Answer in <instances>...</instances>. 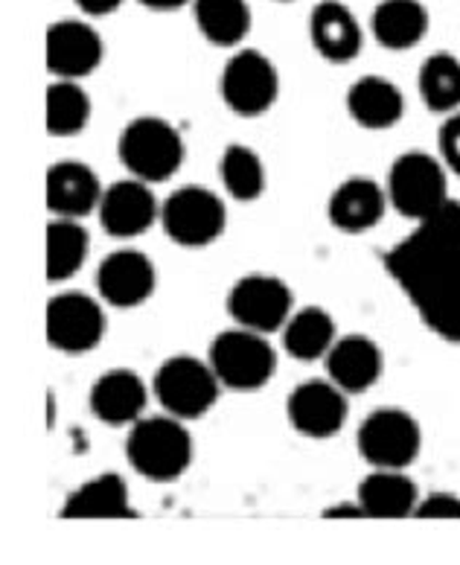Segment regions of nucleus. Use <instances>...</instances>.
I'll return each instance as SVG.
<instances>
[{
	"label": "nucleus",
	"instance_id": "1",
	"mask_svg": "<svg viewBox=\"0 0 460 565\" xmlns=\"http://www.w3.org/2000/svg\"><path fill=\"white\" fill-rule=\"evenodd\" d=\"M396 286L428 330L460 341V202L417 222L411 236L385 254Z\"/></svg>",
	"mask_w": 460,
	"mask_h": 565
},
{
	"label": "nucleus",
	"instance_id": "2",
	"mask_svg": "<svg viewBox=\"0 0 460 565\" xmlns=\"http://www.w3.org/2000/svg\"><path fill=\"white\" fill-rule=\"evenodd\" d=\"M131 467L149 481H172L190 467L193 440L178 417H146L135 423L129 435Z\"/></svg>",
	"mask_w": 460,
	"mask_h": 565
},
{
	"label": "nucleus",
	"instance_id": "3",
	"mask_svg": "<svg viewBox=\"0 0 460 565\" xmlns=\"http://www.w3.org/2000/svg\"><path fill=\"white\" fill-rule=\"evenodd\" d=\"M120 161L146 184L167 181L184 161V143L172 122L161 117H138L122 129Z\"/></svg>",
	"mask_w": 460,
	"mask_h": 565
},
{
	"label": "nucleus",
	"instance_id": "4",
	"mask_svg": "<svg viewBox=\"0 0 460 565\" xmlns=\"http://www.w3.org/2000/svg\"><path fill=\"white\" fill-rule=\"evenodd\" d=\"M388 202L405 218L422 222L452 202L446 193L443 161L428 152H405L388 175Z\"/></svg>",
	"mask_w": 460,
	"mask_h": 565
},
{
	"label": "nucleus",
	"instance_id": "5",
	"mask_svg": "<svg viewBox=\"0 0 460 565\" xmlns=\"http://www.w3.org/2000/svg\"><path fill=\"white\" fill-rule=\"evenodd\" d=\"M211 367L222 385L234 391L263 388L275 376L277 355L263 332L227 330L216 335L211 348Z\"/></svg>",
	"mask_w": 460,
	"mask_h": 565
},
{
	"label": "nucleus",
	"instance_id": "6",
	"mask_svg": "<svg viewBox=\"0 0 460 565\" xmlns=\"http://www.w3.org/2000/svg\"><path fill=\"white\" fill-rule=\"evenodd\" d=\"M218 385L222 382L213 373L211 362L204 364L193 355H175L154 373V394L178 420H190V417H202L211 412L218 396Z\"/></svg>",
	"mask_w": 460,
	"mask_h": 565
},
{
	"label": "nucleus",
	"instance_id": "7",
	"mask_svg": "<svg viewBox=\"0 0 460 565\" xmlns=\"http://www.w3.org/2000/svg\"><path fill=\"white\" fill-rule=\"evenodd\" d=\"M163 231L172 243L199 248L213 243L225 227V204L204 186H181L161 207Z\"/></svg>",
	"mask_w": 460,
	"mask_h": 565
},
{
	"label": "nucleus",
	"instance_id": "8",
	"mask_svg": "<svg viewBox=\"0 0 460 565\" xmlns=\"http://www.w3.org/2000/svg\"><path fill=\"white\" fill-rule=\"evenodd\" d=\"M420 426L403 408H379L359 428V452L376 469H403L420 452Z\"/></svg>",
	"mask_w": 460,
	"mask_h": 565
},
{
	"label": "nucleus",
	"instance_id": "9",
	"mask_svg": "<svg viewBox=\"0 0 460 565\" xmlns=\"http://www.w3.org/2000/svg\"><path fill=\"white\" fill-rule=\"evenodd\" d=\"M280 79L275 62L257 50H239L222 71V99L243 117H257L275 106Z\"/></svg>",
	"mask_w": 460,
	"mask_h": 565
},
{
	"label": "nucleus",
	"instance_id": "10",
	"mask_svg": "<svg viewBox=\"0 0 460 565\" xmlns=\"http://www.w3.org/2000/svg\"><path fill=\"white\" fill-rule=\"evenodd\" d=\"M291 289L280 277L250 275L227 295V312L239 327L254 332L284 330L291 318Z\"/></svg>",
	"mask_w": 460,
	"mask_h": 565
},
{
	"label": "nucleus",
	"instance_id": "11",
	"mask_svg": "<svg viewBox=\"0 0 460 565\" xmlns=\"http://www.w3.org/2000/svg\"><path fill=\"white\" fill-rule=\"evenodd\" d=\"M106 332V318L94 298L79 291H65L50 300L47 339L62 353H88Z\"/></svg>",
	"mask_w": 460,
	"mask_h": 565
},
{
	"label": "nucleus",
	"instance_id": "12",
	"mask_svg": "<svg viewBox=\"0 0 460 565\" xmlns=\"http://www.w3.org/2000/svg\"><path fill=\"white\" fill-rule=\"evenodd\" d=\"M103 62V39L85 21H56L47 30V67L58 79H82Z\"/></svg>",
	"mask_w": 460,
	"mask_h": 565
},
{
	"label": "nucleus",
	"instance_id": "13",
	"mask_svg": "<svg viewBox=\"0 0 460 565\" xmlns=\"http://www.w3.org/2000/svg\"><path fill=\"white\" fill-rule=\"evenodd\" d=\"M347 420V399L335 382H303L289 394V423L307 437H332Z\"/></svg>",
	"mask_w": 460,
	"mask_h": 565
},
{
	"label": "nucleus",
	"instance_id": "14",
	"mask_svg": "<svg viewBox=\"0 0 460 565\" xmlns=\"http://www.w3.org/2000/svg\"><path fill=\"white\" fill-rule=\"evenodd\" d=\"M309 39L327 62L344 65L362 53V26L353 9L341 0H321L309 15Z\"/></svg>",
	"mask_w": 460,
	"mask_h": 565
},
{
	"label": "nucleus",
	"instance_id": "15",
	"mask_svg": "<svg viewBox=\"0 0 460 565\" xmlns=\"http://www.w3.org/2000/svg\"><path fill=\"white\" fill-rule=\"evenodd\" d=\"M97 211L99 222H103L108 234L126 239V236L143 234L161 207L154 202L152 190L146 186V181L129 178V181H117V184L108 186Z\"/></svg>",
	"mask_w": 460,
	"mask_h": 565
},
{
	"label": "nucleus",
	"instance_id": "16",
	"mask_svg": "<svg viewBox=\"0 0 460 565\" xmlns=\"http://www.w3.org/2000/svg\"><path fill=\"white\" fill-rule=\"evenodd\" d=\"M97 286L111 307H138L154 291V266L140 250H117L103 259Z\"/></svg>",
	"mask_w": 460,
	"mask_h": 565
},
{
	"label": "nucleus",
	"instance_id": "17",
	"mask_svg": "<svg viewBox=\"0 0 460 565\" xmlns=\"http://www.w3.org/2000/svg\"><path fill=\"white\" fill-rule=\"evenodd\" d=\"M103 186L88 163L58 161L47 172V207L62 218H82L97 211Z\"/></svg>",
	"mask_w": 460,
	"mask_h": 565
},
{
	"label": "nucleus",
	"instance_id": "18",
	"mask_svg": "<svg viewBox=\"0 0 460 565\" xmlns=\"http://www.w3.org/2000/svg\"><path fill=\"white\" fill-rule=\"evenodd\" d=\"M143 408L146 385L135 371H108L90 388V412L108 426L138 423Z\"/></svg>",
	"mask_w": 460,
	"mask_h": 565
},
{
	"label": "nucleus",
	"instance_id": "19",
	"mask_svg": "<svg viewBox=\"0 0 460 565\" xmlns=\"http://www.w3.org/2000/svg\"><path fill=\"white\" fill-rule=\"evenodd\" d=\"M327 371H330V380L344 394H359V391H367L379 380L382 353L371 339L347 335V339L335 341L330 353H327Z\"/></svg>",
	"mask_w": 460,
	"mask_h": 565
},
{
	"label": "nucleus",
	"instance_id": "20",
	"mask_svg": "<svg viewBox=\"0 0 460 565\" xmlns=\"http://www.w3.org/2000/svg\"><path fill=\"white\" fill-rule=\"evenodd\" d=\"M388 193L371 178H347L330 195V222L341 231H367L385 216Z\"/></svg>",
	"mask_w": 460,
	"mask_h": 565
},
{
	"label": "nucleus",
	"instance_id": "21",
	"mask_svg": "<svg viewBox=\"0 0 460 565\" xmlns=\"http://www.w3.org/2000/svg\"><path fill=\"white\" fill-rule=\"evenodd\" d=\"M405 108L403 90L385 76H362L347 90V111L359 126L371 131L391 129Z\"/></svg>",
	"mask_w": 460,
	"mask_h": 565
},
{
	"label": "nucleus",
	"instance_id": "22",
	"mask_svg": "<svg viewBox=\"0 0 460 565\" xmlns=\"http://www.w3.org/2000/svg\"><path fill=\"white\" fill-rule=\"evenodd\" d=\"M359 504L373 519H405L417 510L420 493L403 469H376L359 484Z\"/></svg>",
	"mask_w": 460,
	"mask_h": 565
},
{
	"label": "nucleus",
	"instance_id": "23",
	"mask_svg": "<svg viewBox=\"0 0 460 565\" xmlns=\"http://www.w3.org/2000/svg\"><path fill=\"white\" fill-rule=\"evenodd\" d=\"M371 30L382 47L408 50L428 33V9L420 0H382L373 9Z\"/></svg>",
	"mask_w": 460,
	"mask_h": 565
},
{
	"label": "nucleus",
	"instance_id": "24",
	"mask_svg": "<svg viewBox=\"0 0 460 565\" xmlns=\"http://www.w3.org/2000/svg\"><path fill=\"white\" fill-rule=\"evenodd\" d=\"M65 519H126L135 516L129 508V490L120 476L90 478L79 490L67 495Z\"/></svg>",
	"mask_w": 460,
	"mask_h": 565
},
{
	"label": "nucleus",
	"instance_id": "25",
	"mask_svg": "<svg viewBox=\"0 0 460 565\" xmlns=\"http://www.w3.org/2000/svg\"><path fill=\"white\" fill-rule=\"evenodd\" d=\"M195 24L216 47H236L250 30V9L245 0H195Z\"/></svg>",
	"mask_w": 460,
	"mask_h": 565
},
{
	"label": "nucleus",
	"instance_id": "26",
	"mask_svg": "<svg viewBox=\"0 0 460 565\" xmlns=\"http://www.w3.org/2000/svg\"><path fill=\"white\" fill-rule=\"evenodd\" d=\"M284 344L300 362H315L327 355L335 344V323L318 307L295 312L284 327Z\"/></svg>",
	"mask_w": 460,
	"mask_h": 565
},
{
	"label": "nucleus",
	"instance_id": "27",
	"mask_svg": "<svg viewBox=\"0 0 460 565\" xmlns=\"http://www.w3.org/2000/svg\"><path fill=\"white\" fill-rule=\"evenodd\" d=\"M88 254V231L79 218H62L47 227V280L58 282L73 277Z\"/></svg>",
	"mask_w": 460,
	"mask_h": 565
},
{
	"label": "nucleus",
	"instance_id": "28",
	"mask_svg": "<svg viewBox=\"0 0 460 565\" xmlns=\"http://www.w3.org/2000/svg\"><path fill=\"white\" fill-rule=\"evenodd\" d=\"M420 97L431 111H460V58L452 53H435L420 67Z\"/></svg>",
	"mask_w": 460,
	"mask_h": 565
},
{
	"label": "nucleus",
	"instance_id": "29",
	"mask_svg": "<svg viewBox=\"0 0 460 565\" xmlns=\"http://www.w3.org/2000/svg\"><path fill=\"white\" fill-rule=\"evenodd\" d=\"M90 120V99L76 79H58L47 88V131L56 138L79 135Z\"/></svg>",
	"mask_w": 460,
	"mask_h": 565
},
{
	"label": "nucleus",
	"instance_id": "30",
	"mask_svg": "<svg viewBox=\"0 0 460 565\" xmlns=\"http://www.w3.org/2000/svg\"><path fill=\"white\" fill-rule=\"evenodd\" d=\"M218 175H222V184L234 199L239 202H250L263 193L266 186V170H263V161L259 154L248 146H227L222 161H218Z\"/></svg>",
	"mask_w": 460,
	"mask_h": 565
},
{
	"label": "nucleus",
	"instance_id": "31",
	"mask_svg": "<svg viewBox=\"0 0 460 565\" xmlns=\"http://www.w3.org/2000/svg\"><path fill=\"white\" fill-rule=\"evenodd\" d=\"M440 158L449 170L460 175V111L449 114L440 126Z\"/></svg>",
	"mask_w": 460,
	"mask_h": 565
},
{
	"label": "nucleus",
	"instance_id": "32",
	"mask_svg": "<svg viewBox=\"0 0 460 565\" xmlns=\"http://www.w3.org/2000/svg\"><path fill=\"white\" fill-rule=\"evenodd\" d=\"M414 516L420 519H460V499L452 493H435L420 499Z\"/></svg>",
	"mask_w": 460,
	"mask_h": 565
},
{
	"label": "nucleus",
	"instance_id": "33",
	"mask_svg": "<svg viewBox=\"0 0 460 565\" xmlns=\"http://www.w3.org/2000/svg\"><path fill=\"white\" fill-rule=\"evenodd\" d=\"M122 0H76V7L90 18H103V15H111L120 9Z\"/></svg>",
	"mask_w": 460,
	"mask_h": 565
},
{
	"label": "nucleus",
	"instance_id": "34",
	"mask_svg": "<svg viewBox=\"0 0 460 565\" xmlns=\"http://www.w3.org/2000/svg\"><path fill=\"white\" fill-rule=\"evenodd\" d=\"M323 516L327 519H362V516H367V513H364V508L359 504V499H355L353 504H335V508H327L323 510Z\"/></svg>",
	"mask_w": 460,
	"mask_h": 565
},
{
	"label": "nucleus",
	"instance_id": "35",
	"mask_svg": "<svg viewBox=\"0 0 460 565\" xmlns=\"http://www.w3.org/2000/svg\"><path fill=\"white\" fill-rule=\"evenodd\" d=\"M146 9H154V12H172V9L184 7L190 0H138Z\"/></svg>",
	"mask_w": 460,
	"mask_h": 565
}]
</instances>
